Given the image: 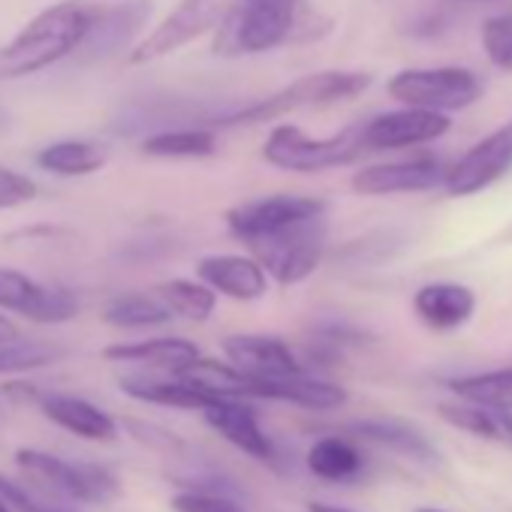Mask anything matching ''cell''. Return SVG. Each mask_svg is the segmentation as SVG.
<instances>
[{
  "mask_svg": "<svg viewBox=\"0 0 512 512\" xmlns=\"http://www.w3.org/2000/svg\"><path fill=\"white\" fill-rule=\"evenodd\" d=\"M88 22L91 7L82 0H61L34 16L7 46H0V82L37 76L76 55Z\"/></svg>",
  "mask_w": 512,
  "mask_h": 512,
  "instance_id": "cell-1",
  "label": "cell"
},
{
  "mask_svg": "<svg viewBox=\"0 0 512 512\" xmlns=\"http://www.w3.org/2000/svg\"><path fill=\"white\" fill-rule=\"evenodd\" d=\"M374 76L362 73V70H323V73H311L302 76L296 82H290L287 88L256 100L244 109H235L223 118H217L211 127H256V124H269L278 121L290 112L299 109H326V106H338L347 100H356L359 94H365L371 88Z\"/></svg>",
  "mask_w": 512,
  "mask_h": 512,
  "instance_id": "cell-2",
  "label": "cell"
},
{
  "mask_svg": "<svg viewBox=\"0 0 512 512\" xmlns=\"http://www.w3.org/2000/svg\"><path fill=\"white\" fill-rule=\"evenodd\" d=\"M299 19V0H232L217 25L214 55H266L290 43Z\"/></svg>",
  "mask_w": 512,
  "mask_h": 512,
  "instance_id": "cell-3",
  "label": "cell"
},
{
  "mask_svg": "<svg viewBox=\"0 0 512 512\" xmlns=\"http://www.w3.org/2000/svg\"><path fill=\"white\" fill-rule=\"evenodd\" d=\"M362 154H368L362 145V124L344 127L341 133L323 139L308 136L302 127L278 124L263 145V157L269 166L284 172H302V175L350 166Z\"/></svg>",
  "mask_w": 512,
  "mask_h": 512,
  "instance_id": "cell-4",
  "label": "cell"
},
{
  "mask_svg": "<svg viewBox=\"0 0 512 512\" xmlns=\"http://www.w3.org/2000/svg\"><path fill=\"white\" fill-rule=\"evenodd\" d=\"M247 244H250V256L266 269L272 281H278L281 287H296L308 281L323 263L326 220L323 214H317Z\"/></svg>",
  "mask_w": 512,
  "mask_h": 512,
  "instance_id": "cell-5",
  "label": "cell"
},
{
  "mask_svg": "<svg viewBox=\"0 0 512 512\" xmlns=\"http://www.w3.org/2000/svg\"><path fill=\"white\" fill-rule=\"evenodd\" d=\"M16 467L34 488L55 494L61 500L106 503L121 488V482L112 470L91 464V461H67V458H58L43 449H19Z\"/></svg>",
  "mask_w": 512,
  "mask_h": 512,
  "instance_id": "cell-6",
  "label": "cell"
},
{
  "mask_svg": "<svg viewBox=\"0 0 512 512\" xmlns=\"http://www.w3.org/2000/svg\"><path fill=\"white\" fill-rule=\"evenodd\" d=\"M389 97L401 106L455 112L467 109L482 97V79L464 67H428V70H401L386 85Z\"/></svg>",
  "mask_w": 512,
  "mask_h": 512,
  "instance_id": "cell-7",
  "label": "cell"
},
{
  "mask_svg": "<svg viewBox=\"0 0 512 512\" xmlns=\"http://www.w3.org/2000/svg\"><path fill=\"white\" fill-rule=\"evenodd\" d=\"M229 7H232V0H178V7L145 40H139L124 61L130 67H142V64H154L181 52L193 40L217 31Z\"/></svg>",
  "mask_w": 512,
  "mask_h": 512,
  "instance_id": "cell-8",
  "label": "cell"
},
{
  "mask_svg": "<svg viewBox=\"0 0 512 512\" xmlns=\"http://www.w3.org/2000/svg\"><path fill=\"white\" fill-rule=\"evenodd\" d=\"M326 214V202L317 196H296V193H275V196H263V199H250L241 202L235 208L226 211V226L235 238L256 241L263 235H272L290 223L308 220Z\"/></svg>",
  "mask_w": 512,
  "mask_h": 512,
  "instance_id": "cell-9",
  "label": "cell"
},
{
  "mask_svg": "<svg viewBox=\"0 0 512 512\" xmlns=\"http://www.w3.org/2000/svg\"><path fill=\"white\" fill-rule=\"evenodd\" d=\"M452 130V121L446 112L416 109L404 106L386 115L371 118L362 124V145L365 151H395V148H413L443 139Z\"/></svg>",
  "mask_w": 512,
  "mask_h": 512,
  "instance_id": "cell-10",
  "label": "cell"
},
{
  "mask_svg": "<svg viewBox=\"0 0 512 512\" xmlns=\"http://www.w3.org/2000/svg\"><path fill=\"white\" fill-rule=\"evenodd\" d=\"M512 169V121L482 142H476L467 154H461L452 166H446L443 184L452 196H470L494 181H500Z\"/></svg>",
  "mask_w": 512,
  "mask_h": 512,
  "instance_id": "cell-11",
  "label": "cell"
},
{
  "mask_svg": "<svg viewBox=\"0 0 512 512\" xmlns=\"http://www.w3.org/2000/svg\"><path fill=\"white\" fill-rule=\"evenodd\" d=\"M151 19V0H124L115 7L91 10L88 31L76 49L82 61H106L115 52H127L133 37Z\"/></svg>",
  "mask_w": 512,
  "mask_h": 512,
  "instance_id": "cell-12",
  "label": "cell"
},
{
  "mask_svg": "<svg viewBox=\"0 0 512 512\" xmlns=\"http://www.w3.org/2000/svg\"><path fill=\"white\" fill-rule=\"evenodd\" d=\"M223 356L250 380H278L305 371L293 347L272 335H226Z\"/></svg>",
  "mask_w": 512,
  "mask_h": 512,
  "instance_id": "cell-13",
  "label": "cell"
},
{
  "mask_svg": "<svg viewBox=\"0 0 512 512\" xmlns=\"http://www.w3.org/2000/svg\"><path fill=\"white\" fill-rule=\"evenodd\" d=\"M202 416L211 431H217L226 443H232L247 458H253V461L275 458V443L263 431L260 416H256L250 398H220L211 407H205Z\"/></svg>",
  "mask_w": 512,
  "mask_h": 512,
  "instance_id": "cell-14",
  "label": "cell"
},
{
  "mask_svg": "<svg viewBox=\"0 0 512 512\" xmlns=\"http://www.w3.org/2000/svg\"><path fill=\"white\" fill-rule=\"evenodd\" d=\"M446 166L437 157H413L398 163L365 166L353 175V190L362 196H392V193H422L443 184Z\"/></svg>",
  "mask_w": 512,
  "mask_h": 512,
  "instance_id": "cell-15",
  "label": "cell"
},
{
  "mask_svg": "<svg viewBox=\"0 0 512 512\" xmlns=\"http://www.w3.org/2000/svg\"><path fill=\"white\" fill-rule=\"evenodd\" d=\"M196 275L205 287H211L217 296H226L232 302H256L269 293V275L266 269L241 253H211L196 263Z\"/></svg>",
  "mask_w": 512,
  "mask_h": 512,
  "instance_id": "cell-16",
  "label": "cell"
},
{
  "mask_svg": "<svg viewBox=\"0 0 512 512\" xmlns=\"http://www.w3.org/2000/svg\"><path fill=\"white\" fill-rule=\"evenodd\" d=\"M250 398L260 401H278V404H293L302 410H338L347 404V389L323 380V377H311L308 371L290 374V377H278V380H250Z\"/></svg>",
  "mask_w": 512,
  "mask_h": 512,
  "instance_id": "cell-17",
  "label": "cell"
},
{
  "mask_svg": "<svg viewBox=\"0 0 512 512\" xmlns=\"http://www.w3.org/2000/svg\"><path fill=\"white\" fill-rule=\"evenodd\" d=\"M37 404L52 425H58L61 431H67L79 440H91V443L118 440L115 416H109L103 407L91 404L88 398L67 395V392H49V395H40Z\"/></svg>",
  "mask_w": 512,
  "mask_h": 512,
  "instance_id": "cell-18",
  "label": "cell"
},
{
  "mask_svg": "<svg viewBox=\"0 0 512 512\" xmlns=\"http://www.w3.org/2000/svg\"><path fill=\"white\" fill-rule=\"evenodd\" d=\"M106 362L118 365H139V368H154V371H178L190 365L199 356V347L187 338H148V341H121L109 344L100 353Z\"/></svg>",
  "mask_w": 512,
  "mask_h": 512,
  "instance_id": "cell-19",
  "label": "cell"
},
{
  "mask_svg": "<svg viewBox=\"0 0 512 512\" xmlns=\"http://www.w3.org/2000/svg\"><path fill=\"white\" fill-rule=\"evenodd\" d=\"M121 392L142 401V404H154V407H172V410H205L220 398H211L208 392H202L199 386H193L190 380H184L181 374H160V377H148V374H133L121 380Z\"/></svg>",
  "mask_w": 512,
  "mask_h": 512,
  "instance_id": "cell-20",
  "label": "cell"
},
{
  "mask_svg": "<svg viewBox=\"0 0 512 512\" xmlns=\"http://www.w3.org/2000/svg\"><path fill=\"white\" fill-rule=\"evenodd\" d=\"M413 308L425 326L437 332H449V329L464 326L473 317L476 296L473 290L461 284H428L413 296Z\"/></svg>",
  "mask_w": 512,
  "mask_h": 512,
  "instance_id": "cell-21",
  "label": "cell"
},
{
  "mask_svg": "<svg viewBox=\"0 0 512 512\" xmlns=\"http://www.w3.org/2000/svg\"><path fill=\"white\" fill-rule=\"evenodd\" d=\"M350 431L356 437H362V440L389 446L392 452L410 455V458H416L422 464H437L440 461L431 440L419 428H413L410 422H401V419H362V422H353Z\"/></svg>",
  "mask_w": 512,
  "mask_h": 512,
  "instance_id": "cell-22",
  "label": "cell"
},
{
  "mask_svg": "<svg viewBox=\"0 0 512 512\" xmlns=\"http://www.w3.org/2000/svg\"><path fill=\"white\" fill-rule=\"evenodd\" d=\"M305 464L308 470L323 479V482H332V485H341V482H353L359 479V473L365 470V458L359 452V446L341 434H329V437H320L308 455H305Z\"/></svg>",
  "mask_w": 512,
  "mask_h": 512,
  "instance_id": "cell-23",
  "label": "cell"
},
{
  "mask_svg": "<svg viewBox=\"0 0 512 512\" xmlns=\"http://www.w3.org/2000/svg\"><path fill=\"white\" fill-rule=\"evenodd\" d=\"M217 151V130L214 127H181V130H160L142 142L145 157L157 160H202Z\"/></svg>",
  "mask_w": 512,
  "mask_h": 512,
  "instance_id": "cell-24",
  "label": "cell"
},
{
  "mask_svg": "<svg viewBox=\"0 0 512 512\" xmlns=\"http://www.w3.org/2000/svg\"><path fill=\"white\" fill-rule=\"evenodd\" d=\"M440 416L458 431L512 446V410H494V407L461 401V404H440Z\"/></svg>",
  "mask_w": 512,
  "mask_h": 512,
  "instance_id": "cell-25",
  "label": "cell"
},
{
  "mask_svg": "<svg viewBox=\"0 0 512 512\" xmlns=\"http://www.w3.org/2000/svg\"><path fill=\"white\" fill-rule=\"evenodd\" d=\"M106 163V151L94 142L85 139H61L46 145L37 154V166L61 175V178H79V175H91Z\"/></svg>",
  "mask_w": 512,
  "mask_h": 512,
  "instance_id": "cell-26",
  "label": "cell"
},
{
  "mask_svg": "<svg viewBox=\"0 0 512 512\" xmlns=\"http://www.w3.org/2000/svg\"><path fill=\"white\" fill-rule=\"evenodd\" d=\"M154 296L169 308L172 317H181L190 323H205L217 308V293L205 287L202 281H187V278H172V281L157 284Z\"/></svg>",
  "mask_w": 512,
  "mask_h": 512,
  "instance_id": "cell-27",
  "label": "cell"
},
{
  "mask_svg": "<svg viewBox=\"0 0 512 512\" xmlns=\"http://www.w3.org/2000/svg\"><path fill=\"white\" fill-rule=\"evenodd\" d=\"M103 320L115 329H154L166 326L172 314L154 293H124L106 302Z\"/></svg>",
  "mask_w": 512,
  "mask_h": 512,
  "instance_id": "cell-28",
  "label": "cell"
},
{
  "mask_svg": "<svg viewBox=\"0 0 512 512\" xmlns=\"http://www.w3.org/2000/svg\"><path fill=\"white\" fill-rule=\"evenodd\" d=\"M449 389H452V395H458L467 404L494 407V410H512V368L455 377L449 383Z\"/></svg>",
  "mask_w": 512,
  "mask_h": 512,
  "instance_id": "cell-29",
  "label": "cell"
},
{
  "mask_svg": "<svg viewBox=\"0 0 512 512\" xmlns=\"http://www.w3.org/2000/svg\"><path fill=\"white\" fill-rule=\"evenodd\" d=\"M58 359H64V350L46 341H4L0 344V374L13 377V374H28V371H40L55 365Z\"/></svg>",
  "mask_w": 512,
  "mask_h": 512,
  "instance_id": "cell-30",
  "label": "cell"
},
{
  "mask_svg": "<svg viewBox=\"0 0 512 512\" xmlns=\"http://www.w3.org/2000/svg\"><path fill=\"white\" fill-rule=\"evenodd\" d=\"M172 512H247L229 485H193L172 497Z\"/></svg>",
  "mask_w": 512,
  "mask_h": 512,
  "instance_id": "cell-31",
  "label": "cell"
},
{
  "mask_svg": "<svg viewBox=\"0 0 512 512\" xmlns=\"http://www.w3.org/2000/svg\"><path fill=\"white\" fill-rule=\"evenodd\" d=\"M76 314H79V299L70 290H64V287H46L43 284V293L31 305V311H28L25 320L43 323V326H61V323H70Z\"/></svg>",
  "mask_w": 512,
  "mask_h": 512,
  "instance_id": "cell-32",
  "label": "cell"
},
{
  "mask_svg": "<svg viewBox=\"0 0 512 512\" xmlns=\"http://www.w3.org/2000/svg\"><path fill=\"white\" fill-rule=\"evenodd\" d=\"M40 293H43L40 281H34L16 269H0V311H13V314L28 317V311Z\"/></svg>",
  "mask_w": 512,
  "mask_h": 512,
  "instance_id": "cell-33",
  "label": "cell"
},
{
  "mask_svg": "<svg viewBox=\"0 0 512 512\" xmlns=\"http://www.w3.org/2000/svg\"><path fill=\"white\" fill-rule=\"evenodd\" d=\"M482 49L500 70H512V13L494 16L482 25Z\"/></svg>",
  "mask_w": 512,
  "mask_h": 512,
  "instance_id": "cell-34",
  "label": "cell"
},
{
  "mask_svg": "<svg viewBox=\"0 0 512 512\" xmlns=\"http://www.w3.org/2000/svg\"><path fill=\"white\" fill-rule=\"evenodd\" d=\"M37 181L10 169V166H0V211H10V208H22L28 202L37 199Z\"/></svg>",
  "mask_w": 512,
  "mask_h": 512,
  "instance_id": "cell-35",
  "label": "cell"
},
{
  "mask_svg": "<svg viewBox=\"0 0 512 512\" xmlns=\"http://www.w3.org/2000/svg\"><path fill=\"white\" fill-rule=\"evenodd\" d=\"M4 395L13 398L16 404H37L43 392H40L34 383H7V386H4Z\"/></svg>",
  "mask_w": 512,
  "mask_h": 512,
  "instance_id": "cell-36",
  "label": "cell"
},
{
  "mask_svg": "<svg viewBox=\"0 0 512 512\" xmlns=\"http://www.w3.org/2000/svg\"><path fill=\"white\" fill-rule=\"evenodd\" d=\"M13 338H19V326H16L10 317L0 314V344H4V341H13Z\"/></svg>",
  "mask_w": 512,
  "mask_h": 512,
  "instance_id": "cell-37",
  "label": "cell"
},
{
  "mask_svg": "<svg viewBox=\"0 0 512 512\" xmlns=\"http://www.w3.org/2000/svg\"><path fill=\"white\" fill-rule=\"evenodd\" d=\"M308 512H356V509H347V506H338V503L314 500V503H308Z\"/></svg>",
  "mask_w": 512,
  "mask_h": 512,
  "instance_id": "cell-38",
  "label": "cell"
},
{
  "mask_svg": "<svg viewBox=\"0 0 512 512\" xmlns=\"http://www.w3.org/2000/svg\"><path fill=\"white\" fill-rule=\"evenodd\" d=\"M25 512H64V509H58V506H46V503H40V500L34 497V500H31V506H28Z\"/></svg>",
  "mask_w": 512,
  "mask_h": 512,
  "instance_id": "cell-39",
  "label": "cell"
},
{
  "mask_svg": "<svg viewBox=\"0 0 512 512\" xmlns=\"http://www.w3.org/2000/svg\"><path fill=\"white\" fill-rule=\"evenodd\" d=\"M0 512H13V506H10V503H7L4 497H0Z\"/></svg>",
  "mask_w": 512,
  "mask_h": 512,
  "instance_id": "cell-40",
  "label": "cell"
},
{
  "mask_svg": "<svg viewBox=\"0 0 512 512\" xmlns=\"http://www.w3.org/2000/svg\"><path fill=\"white\" fill-rule=\"evenodd\" d=\"M416 512H440V509H431V506H425V509H416Z\"/></svg>",
  "mask_w": 512,
  "mask_h": 512,
  "instance_id": "cell-41",
  "label": "cell"
}]
</instances>
